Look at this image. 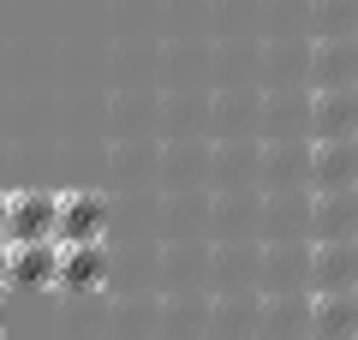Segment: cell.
<instances>
[{"mask_svg": "<svg viewBox=\"0 0 358 340\" xmlns=\"http://www.w3.org/2000/svg\"><path fill=\"white\" fill-rule=\"evenodd\" d=\"M0 292H6V245H0Z\"/></svg>", "mask_w": 358, "mask_h": 340, "instance_id": "obj_11", "label": "cell"}, {"mask_svg": "<svg viewBox=\"0 0 358 340\" xmlns=\"http://www.w3.org/2000/svg\"><path fill=\"white\" fill-rule=\"evenodd\" d=\"M54 269H60V245H6V287L42 292L54 287Z\"/></svg>", "mask_w": 358, "mask_h": 340, "instance_id": "obj_7", "label": "cell"}, {"mask_svg": "<svg viewBox=\"0 0 358 340\" xmlns=\"http://www.w3.org/2000/svg\"><path fill=\"white\" fill-rule=\"evenodd\" d=\"M0 334H6V311H0Z\"/></svg>", "mask_w": 358, "mask_h": 340, "instance_id": "obj_13", "label": "cell"}, {"mask_svg": "<svg viewBox=\"0 0 358 340\" xmlns=\"http://www.w3.org/2000/svg\"><path fill=\"white\" fill-rule=\"evenodd\" d=\"M310 233H317V245L322 239H358V191H317Z\"/></svg>", "mask_w": 358, "mask_h": 340, "instance_id": "obj_9", "label": "cell"}, {"mask_svg": "<svg viewBox=\"0 0 358 340\" xmlns=\"http://www.w3.org/2000/svg\"><path fill=\"white\" fill-rule=\"evenodd\" d=\"M54 191H6V245H54Z\"/></svg>", "mask_w": 358, "mask_h": 340, "instance_id": "obj_2", "label": "cell"}, {"mask_svg": "<svg viewBox=\"0 0 358 340\" xmlns=\"http://www.w3.org/2000/svg\"><path fill=\"white\" fill-rule=\"evenodd\" d=\"M0 245H6V197H0Z\"/></svg>", "mask_w": 358, "mask_h": 340, "instance_id": "obj_12", "label": "cell"}, {"mask_svg": "<svg viewBox=\"0 0 358 340\" xmlns=\"http://www.w3.org/2000/svg\"><path fill=\"white\" fill-rule=\"evenodd\" d=\"M352 191H358V179H352Z\"/></svg>", "mask_w": 358, "mask_h": 340, "instance_id": "obj_14", "label": "cell"}, {"mask_svg": "<svg viewBox=\"0 0 358 340\" xmlns=\"http://www.w3.org/2000/svg\"><path fill=\"white\" fill-rule=\"evenodd\" d=\"M310 132H317V143L358 138V90H317L310 96Z\"/></svg>", "mask_w": 358, "mask_h": 340, "instance_id": "obj_5", "label": "cell"}, {"mask_svg": "<svg viewBox=\"0 0 358 340\" xmlns=\"http://www.w3.org/2000/svg\"><path fill=\"white\" fill-rule=\"evenodd\" d=\"M305 334L310 340H358V292H310Z\"/></svg>", "mask_w": 358, "mask_h": 340, "instance_id": "obj_3", "label": "cell"}, {"mask_svg": "<svg viewBox=\"0 0 358 340\" xmlns=\"http://www.w3.org/2000/svg\"><path fill=\"white\" fill-rule=\"evenodd\" d=\"M310 179L317 191H352L358 179V138H329L310 150Z\"/></svg>", "mask_w": 358, "mask_h": 340, "instance_id": "obj_6", "label": "cell"}, {"mask_svg": "<svg viewBox=\"0 0 358 340\" xmlns=\"http://www.w3.org/2000/svg\"><path fill=\"white\" fill-rule=\"evenodd\" d=\"M54 245H102L108 233V197L96 191H54Z\"/></svg>", "mask_w": 358, "mask_h": 340, "instance_id": "obj_1", "label": "cell"}, {"mask_svg": "<svg viewBox=\"0 0 358 340\" xmlns=\"http://www.w3.org/2000/svg\"><path fill=\"white\" fill-rule=\"evenodd\" d=\"M317 90H358V42L334 36L317 48Z\"/></svg>", "mask_w": 358, "mask_h": 340, "instance_id": "obj_10", "label": "cell"}, {"mask_svg": "<svg viewBox=\"0 0 358 340\" xmlns=\"http://www.w3.org/2000/svg\"><path fill=\"white\" fill-rule=\"evenodd\" d=\"M310 287L317 292H358V239H322L310 251Z\"/></svg>", "mask_w": 358, "mask_h": 340, "instance_id": "obj_4", "label": "cell"}, {"mask_svg": "<svg viewBox=\"0 0 358 340\" xmlns=\"http://www.w3.org/2000/svg\"><path fill=\"white\" fill-rule=\"evenodd\" d=\"M102 281H108V245H60L54 287H66V292H96Z\"/></svg>", "mask_w": 358, "mask_h": 340, "instance_id": "obj_8", "label": "cell"}]
</instances>
